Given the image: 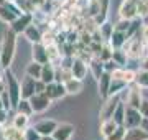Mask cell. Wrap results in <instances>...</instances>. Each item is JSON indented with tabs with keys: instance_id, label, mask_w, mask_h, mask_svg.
<instances>
[{
	"instance_id": "cell-43",
	"label": "cell",
	"mask_w": 148,
	"mask_h": 140,
	"mask_svg": "<svg viewBox=\"0 0 148 140\" xmlns=\"http://www.w3.org/2000/svg\"><path fill=\"white\" fill-rule=\"evenodd\" d=\"M140 127H142L143 130H147V132H148V119L147 117L142 119V124H140Z\"/></svg>"
},
{
	"instance_id": "cell-1",
	"label": "cell",
	"mask_w": 148,
	"mask_h": 140,
	"mask_svg": "<svg viewBox=\"0 0 148 140\" xmlns=\"http://www.w3.org/2000/svg\"><path fill=\"white\" fill-rule=\"evenodd\" d=\"M16 53V33L12 28H7L0 43V63L3 68H10Z\"/></svg>"
},
{
	"instance_id": "cell-32",
	"label": "cell",
	"mask_w": 148,
	"mask_h": 140,
	"mask_svg": "<svg viewBox=\"0 0 148 140\" xmlns=\"http://www.w3.org/2000/svg\"><path fill=\"white\" fill-rule=\"evenodd\" d=\"M99 32H101L102 38H106V40H109V38L112 36V32H114V25H110V23L104 22L102 25H99Z\"/></svg>"
},
{
	"instance_id": "cell-17",
	"label": "cell",
	"mask_w": 148,
	"mask_h": 140,
	"mask_svg": "<svg viewBox=\"0 0 148 140\" xmlns=\"http://www.w3.org/2000/svg\"><path fill=\"white\" fill-rule=\"evenodd\" d=\"M23 35H25V38H27L28 41L32 45H35V43H41V36H43V33L40 32V28L36 27V25H30V27L23 32Z\"/></svg>"
},
{
	"instance_id": "cell-9",
	"label": "cell",
	"mask_w": 148,
	"mask_h": 140,
	"mask_svg": "<svg viewBox=\"0 0 148 140\" xmlns=\"http://www.w3.org/2000/svg\"><path fill=\"white\" fill-rule=\"evenodd\" d=\"M33 127L40 132V135H41V137H46V135H53L54 129L58 127V122H56L54 119H43V120L36 122Z\"/></svg>"
},
{
	"instance_id": "cell-14",
	"label": "cell",
	"mask_w": 148,
	"mask_h": 140,
	"mask_svg": "<svg viewBox=\"0 0 148 140\" xmlns=\"http://www.w3.org/2000/svg\"><path fill=\"white\" fill-rule=\"evenodd\" d=\"M32 58L33 61H36V63H48L49 59H48V53H46V46L43 43H35L32 46Z\"/></svg>"
},
{
	"instance_id": "cell-11",
	"label": "cell",
	"mask_w": 148,
	"mask_h": 140,
	"mask_svg": "<svg viewBox=\"0 0 148 140\" xmlns=\"http://www.w3.org/2000/svg\"><path fill=\"white\" fill-rule=\"evenodd\" d=\"M137 3L138 0H123L120 7V18H125V20L137 18Z\"/></svg>"
},
{
	"instance_id": "cell-28",
	"label": "cell",
	"mask_w": 148,
	"mask_h": 140,
	"mask_svg": "<svg viewBox=\"0 0 148 140\" xmlns=\"http://www.w3.org/2000/svg\"><path fill=\"white\" fill-rule=\"evenodd\" d=\"M112 119L115 120L119 125H123V122H125V104L120 101V104L117 106L115 112H114V115H112Z\"/></svg>"
},
{
	"instance_id": "cell-24",
	"label": "cell",
	"mask_w": 148,
	"mask_h": 140,
	"mask_svg": "<svg viewBox=\"0 0 148 140\" xmlns=\"http://www.w3.org/2000/svg\"><path fill=\"white\" fill-rule=\"evenodd\" d=\"M41 69H43V65H41V63L32 61V63L27 66V74L32 76V78H35V79H40V78H41Z\"/></svg>"
},
{
	"instance_id": "cell-21",
	"label": "cell",
	"mask_w": 148,
	"mask_h": 140,
	"mask_svg": "<svg viewBox=\"0 0 148 140\" xmlns=\"http://www.w3.org/2000/svg\"><path fill=\"white\" fill-rule=\"evenodd\" d=\"M12 125L18 130H25L27 127H30V115L27 114H21V112H16L13 120H12Z\"/></svg>"
},
{
	"instance_id": "cell-50",
	"label": "cell",
	"mask_w": 148,
	"mask_h": 140,
	"mask_svg": "<svg viewBox=\"0 0 148 140\" xmlns=\"http://www.w3.org/2000/svg\"><path fill=\"white\" fill-rule=\"evenodd\" d=\"M7 2H16V0H7Z\"/></svg>"
},
{
	"instance_id": "cell-47",
	"label": "cell",
	"mask_w": 148,
	"mask_h": 140,
	"mask_svg": "<svg viewBox=\"0 0 148 140\" xmlns=\"http://www.w3.org/2000/svg\"><path fill=\"white\" fill-rule=\"evenodd\" d=\"M0 140H8V139H5V137H3V135L0 134Z\"/></svg>"
},
{
	"instance_id": "cell-12",
	"label": "cell",
	"mask_w": 148,
	"mask_h": 140,
	"mask_svg": "<svg viewBox=\"0 0 148 140\" xmlns=\"http://www.w3.org/2000/svg\"><path fill=\"white\" fill-rule=\"evenodd\" d=\"M35 82H36L35 78L25 74V78H23L21 82H20V91H21V97H23V99H30V97L35 94Z\"/></svg>"
},
{
	"instance_id": "cell-30",
	"label": "cell",
	"mask_w": 148,
	"mask_h": 140,
	"mask_svg": "<svg viewBox=\"0 0 148 140\" xmlns=\"http://www.w3.org/2000/svg\"><path fill=\"white\" fill-rule=\"evenodd\" d=\"M135 84H138L140 87H148V71L140 69L138 73H135Z\"/></svg>"
},
{
	"instance_id": "cell-39",
	"label": "cell",
	"mask_w": 148,
	"mask_h": 140,
	"mask_svg": "<svg viewBox=\"0 0 148 140\" xmlns=\"http://www.w3.org/2000/svg\"><path fill=\"white\" fill-rule=\"evenodd\" d=\"M45 89H46V82H43L41 79H36V82H35V92H45Z\"/></svg>"
},
{
	"instance_id": "cell-37",
	"label": "cell",
	"mask_w": 148,
	"mask_h": 140,
	"mask_svg": "<svg viewBox=\"0 0 148 140\" xmlns=\"http://www.w3.org/2000/svg\"><path fill=\"white\" fill-rule=\"evenodd\" d=\"M128 27H130V20H125V18H122L120 22H119V23L115 25V27H114V30H119V32L127 33Z\"/></svg>"
},
{
	"instance_id": "cell-20",
	"label": "cell",
	"mask_w": 148,
	"mask_h": 140,
	"mask_svg": "<svg viewBox=\"0 0 148 140\" xmlns=\"http://www.w3.org/2000/svg\"><path fill=\"white\" fill-rule=\"evenodd\" d=\"M125 41H127V35L123 32H119V30H114V32H112V36L109 38V43H110V46L114 49L122 48V46L125 45Z\"/></svg>"
},
{
	"instance_id": "cell-2",
	"label": "cell",
	"mask_w": 148,
	"mask_h": 140,
	"mask_svg": "<svg viewBox=\"0 0 148 140\" xmlns=\"http://www.w3.org/2000/svg\"><path fill=\"white\" fill-rule=\"evenodd\" d=\"M3 81H5V91L10 97V102H12V107L15 109L18 101L21 99V91H20V81L15 78V74L12 73L8 68H5L3 71Z\"/></svg>"
},
{
	"instance_id": "cell-5",
	"label": "cell",
	"mask_w": 148,
	"mask_h": 140,
	"mask_svg": "<svg viewBox=\"0 0 148 140\" xmlns=\"http://www.w3.org/2000/svg\"><path fill=\"white\" fill-rule=\"evenodd\" d=\"M32 23H33V15L32 13H28V12H23L21 15H18L15 20L10 23V28L16 33V35H20V33L25 32Z\"/></svg>"
},
{
	"instance_id": "cell-4",
	"label": "cell",
	"mask_w": 148,
	"mask_h": 140,
	"mask_svg": "<svg viewBox=\"0 0 148 140\" xmlns=\"http://www.w3.org/2000/svg\"><path fill=\"white\" fill-rule=\"evenodd\" d=\"M30 104H32L33 114H41L45 110H48V107L51 106V99L45 92H35L30 97Z\"/></svg>"
},
{
	"instance_id": "cell-10",
	"label": "cell",
	"mask_w": 148,
	"mask_h": 140,
	"mask_svg": "<svg viewBox=\"0 0 148 140\" xmlns=\"http://www.w3.org/2000/svg\"><path fill=\"white\" fill-rule=\"evenodd\" d=\"M73 134H74V125L68 124V122H61V124H58V127L54 129L53 137L56 140H71Z\"/></svg>"
},
{
	"instance_id": "cell-31",
	"label": "cell",
	"mask_w": 148,
	"mask_h": 140,
	"mask_svg": "<svg viewBox=\"0 0 148 140\" xmlns=\"http://www.w3.org/2000/svg\"><path fill=\"white\" fill-rule=\"evenodd\" d=\"M125 125H119L114 132H112L109 137H106V140H123V137H125Z\"/></svg>"
},
{
	"instance_id": "cell-6",
	"label": "cell",
	"mask_w": 148,
	"mask_h": 140,
	"mask_svg": "<svg viewBox=\"0 0 148 140\" xmlns=\"http://www.w3.org/2000/svg\"><path fill=\"white\" fill-rule=\"evenodd\" d=\"M142 112H140V109H133L130 106H125V129H132V127H140L142 124Z\"/></svg>"
},
{
	"instance_id": "cell-38",
	"label": "cell",
	"mask_w": 148,
	"mask_h": 140,
	"mask_svg": "<svg viewBox=\"0 0 148 140\" xmlns=\"http://www.w3.org/2000/svg\"><path fill=\"white\" fill-rule=\"evenodd\" d=\"M115 68H119V65H117L114 59H107V61H104V69L107 71V73H112V71L115 69Z\"/></svg>"
},
{
	"instance_id": "cell-35",
	"label": "cell",
	"mask_w": 148,
	"mask_h": 140,
	"mask_svg": "<svg viewBox=\"0 0 148 140\" xmlns=\"http://www.w3.org/2000/svg\"><path fill=\"white\" fill-rule=\"evenodd\" d=\"M41 43L46 46V45H51V43H56V38H54L53 32H45L41 36Z\"/></svg>"
},
{
	"instance_id": "cell-40",
	"label": "cell",
	"mask_w": 148,
	"mask_h": 140,
	"mask_svg": "<svg viewBox=\"0 0 148 140\" xmlns=\"http://www.w3.org/2000/svg\"><path fill=\"white\" fill-rule=\"evenodd\" d=\"M140 112H142L143 117L148 119V99H143L142 101V106H140Z\"/></svg>"
},
{
	"instance_id": "cell-7",
	"label": "cell",
	"mask_w": 148,
	"mask_h": 140,
	"mask_svg": "<svg viewBox=\"0 0 148 140\" xmlns=\"http://www.w3.org/2000/svg\"><path fill=\"white\" fill-rule=\"evenodd\" d=\"M142 91H140V86L133 82V86H130V89L127 91V104L125 106H130L133 109H140L142 106Z\"/></svg>"
},
{
	"instance_id": "cell-41",
	"label": "cell",
	"mask_w": 148,
	"mask_h": 140,
	"mask_svg": "<svg viewBox=\"0 0 148 140\" xmlns=\"http://www.w3.org/2000/svg\"><path fill=\"white\" fill-rule=\"evenodd\" d=\"M77 40H79V33H69L68 35V40H66V43H71V45H74V43H77Z\"/></svg>"
},
{
	"instance_id": "cell-26",
	"label": "cell",
	"mask_w": 148,
	"mask_h": 140,
	"mask_svg": "<svg viewBox=\"0 0 148 140\" xmlns=\"http://www.w3.org/2000/svg\"><path fill=\"white\" fill-rule=\"evenodd\" d=\"M59 46L56 43H51V45H46V53H48V59H49V63H53L56 59L61 58V51H59Z\"/></svg>"
},
{
	"instance_id": "cell-42",
	"label": "cell",
	"mask_w": 148,
	"mask_h": 140,
	"mask_svg": "<svg viewBox=\"0 0 148 140\" xmlns=\"http://www.w3.org/2000/svg\"><path fill=\"white\" fill-rule=\"evenodd\" d=\"M7 112L8 110H5L3 107H0V127H3L7 124Z\"/></svg>"
},
{
	"instance_id": "cell-13",
	"label": "cell",
	"mask_w": 148,
	"mask_h": 140,
	"mask_svg": "<svg viewBox=\"0 0 148 140\" xmlns=\"http://www.w3.org/2000/svg\"><path fill=\"white\" fill-rule=\"evenodd\" d=\"M71 74L73 78H77V79H84L86 74H87V63L84 59L76 58L73 59V65H71Z\"/></svg>"
},
{
	"instance_id": "cell-46",
	"label": "cell",
	"mask_w": 148,
	"mask_h": 140,
	"mask_svg": "<svg viewBox=\"0 0 148 140\" xmlns=\"http://www.w3.org/2000/svg\"><path fill=\"white\" fill-rule=\"evenodd\" d=\"M41 140H56L53 135H46V137H41Z\"/></svg>"
},
{
	"instance_id": "cell-34",
	"label": "cell",
	"mask_w": 148,
	"mask_h": 140,
	"mask_svg": "<svg viewBox=\"0 0 148 140\" xmlns=\"http://www.w3.org/2000/svg\"><path fill=\"white\" fill-rule=\"evenodd\" d=\"M122 81L128 84H133L135 82V71H130V69H123V76H122Z\"/></svg>"
},
{
	"instance_id": "cell-18",
	"label": "cell",
	"mask_w": 148,
	"mask_h": 140,
	"mask_svg": "<svg viewBox=\"0 0 148 140\" xmlns=\"http://www.w3.org/2000/svg\"><path fill=\"white\" fill-rule=\"evenodd\" d=\"M63 84L68 94H79L82 91V79H77V78H69Z\"/></svg>"
},
{
	"instance_id": "cell-15",
	"label": "cell",
	"mask_w": 148,
	"mask_h": 140,
	"mask_svg": "<svg viewBox=\"0 0 148 140\" xmlns=\"http://www.w3.org/2000/svg\"><path fill=\"white\" fill-rule=\"evenodd\" d=\"M99 81V94H101L102 99H107L109 97V87H110V81H112V76L110 73L104 71L102 76L97 79Z\"/></svg>"
},
{
	"instance_id": "cell-27",
	"label": "cell",
	"mask_w": 148,
	"mask_h": 140,
	"mask_svg": "<svg viewBox=\"0 0 148 140\" xmlns=\"http://www.w3.org/2000/svg\"><path fill=\"white\" fill-rule=\"evenodd\" d=\"M16 112H21V114H27V115H32L33 114V109H32V104H30V99H23L21 97L18 104H16Z\"/></svg>"
},
{
	"instance_id": "cell-25",
	"label": "cell",
	"mask_w": 148,
	"mask_h": 140,
	"mask_svg": "<svg viewBox=\"0 0 148 140\" xmlns=\"http://www.w3.org/2000/svg\"><path fill=\"white\" fill-rule=\"evenodd\" d=\"M125 87H127V82L125 81H122V79H114V78H112L110 87H109V96H112V94H120Z\"/></svg>"
},
{
	"instance_id": "cell-23",
	"label": "cell",
	"mask_w": 148,
	"mask_h": 140,
	"mask_svg": "<svg viewBox=\"0 0 148 140\" xmlns=\"http://www.w3.org/2000/svg\"><path fill=\"white\" fill-rule=\"evenodd\" d=\"M119 127V124H117L114 119H107V120H102L101 122V135L106 139V137H109V135L114 132V130Z\"/></svg>"
},
{
	"instance_id": "cell-19",
	"label": "cell",
	"mask_w": 148,
	"mask_h": 140,
	"mask_svg": "<svg viewBox=\"0 0 148 140\" xmlns=\"http://www.w3.org/2000/svg\"><path fill=\"white\" fill-rule=\"evenodd\" d=\"M87 65H89V69H90V73H92V76H94L95 79H99L102 76V73L106 71L104 69V61H102L99 56H94Z\"/></svg>"
},
{
	"instance_id": "cell-44",
	"label": "cell",
	"mask_w": 148,
	"mask_h": 140,
	"mask_svg": "<svg viewBox=\"0 0 148 140\" xmlns=\"http://www.w3.org/2000/svg\"><path fill=\"white\" fill-rule=\"evenodd\" d=\"M142 69L148 71V56H145V58L142 59Z\"/></svg>"
},
{
	"instance_id": "cell-36",
	"label": "cell",
	"mask_w": 148,
	"mask_h": 140,
	"mask_svg": "<svg viewBox=\"0 0 148 140\" xmlns=\"http://www.w3.org/2000/svg\"><path fill=\"white\" fill-rule=\"evenodd\" d=\"M112 51H114V48H112L110 45H109V46H104V48H102V51L99 53V58H101L102 61L110 59V58H112Z\"/></svg>"
},
{
	"instance_id": "cell-33",
	"label": "cell",
	"mask_w": 148,
	"mask_h": 140,
	"mask_svg": "<svg viewBox=\"0 0 148 140\" xmlns=\"http://www.w3.org/2000/svg\"><path fill=\"white\" fill-rule=\"evenodd\" d=\"M23 132H25V140H41V135L35 127H27Z\"/></svg>"
},
{
	"instance_id": "cell-49",
	"label": "cell",
	"mask_w": 148,
	"mask_h": 140,
	"mask_svg": "<svg viewBox=\"0 0 148 140\" xmlns=\"http://www.w3.org/2000/svg\"><path fill=\"white\" fill-rule=\"evenodd\" d=\"M16 140H25V137H21V139H16Z\"/></svg>"
},
{
	"instance_id": "cell-45",
	"label": "cell",
	"mask_w": 148,
	"mask_h": 140,
	"mask_svg": "<svg viewBox=\"0 0 148 140\" xmlns=\"http://www.w3.org/2000/svg\"><path fill=\"white\" fill-rule=\"evenodd\" d=\"M5 92V81H3V78H0V96Z\"/></svg>"
},
{
	"instance_id": "cell-3",
	"label": "cell",
	"mask_w": 148,
	"mask_h": 140,
	"mask_svg": "<svg viewBox=\"0 0 148 140\" xmlns=\"http://www.w3.org/2000/svg\"><path fill=\"white\" fill-rule=\"evenodd\" d=\"M119 104H120V94H112L107 99H104V106H102L101 114H99L101 122L102 120H107V119H112V115H114Z\"/></svg>"
},
{
	"instance_id": "cell-48",
	"label": "cell",
	"mask_w": 148,
	"mask_h": 140,
	"mask_svg": "<svg viewBox=\"0 0 148 140\" xmlns=\"http://www.w3.org/2000/svg\"><path fill=\"white\" fill-rule=\"evenodd\" d=\"M145 22H147V27H148V18H145Z\"/></svg>"
},
{
	"instance_id": "cell-29",
	"label": "cell",
	"mask_w": 148,
	"mask_h": 140,
	"mask_svg": "<svg viewBox=\"0 0 148 140\" xmlns=\"http://www.w3.org/2000/svg\"><path fill=\"white\" fill-rule=\"evenodd\" d=\"M127 53H125V49L123 48H117L112 51V59L115 61L117 65H125V61H127Z\"/></svg>"
},
{
	"instance_id": "cell-22",
	"label": "cell",
	"mask_w": 148,
	"mask_h": 140,
	"mask_svg": "<svg viewBox=\"0 0 148 140\" xmlns=\"http://www.w3.org/2000/svg\"><path fill=\"white\" fill-rule=\"evenodd\" d=\"M54 69H56V68L53 66V63H49V61H48V63H45V65H43L41 78H40V79H41L43 82H46V84L53 82L54 81Z\"/></svg>"
},
{
	"instance_id": "cell-8",
	"label": "cell",
	"mask_w": 148,
	"mask_h": 140,
	"mask_svg": "<svg viewBox=\"0 0 148 140\" xmlns=\"http://www.w3.org/2000/svg\"><path fill=\"white\" fill-rule=\"evenodd\" d=\"M45 94H46L51 101H56V99H63L68 92L64 89V84L63 82H49L46 84V89H45Z\"/></svg>"
},
{
	"instance_id": "cell-16",
	"label": "cell",
	"mask_w": 148,
	"mask_h": 140,
	"mask_svg": "<svg viewBox=\"0 0 148 140\" xmlns=\"http://www.w3.org/2000/svg\"><path fill=\"white\" fill-rule=\"evenodd\" d=\"M123 140H148V132L143 130L142 127H132L125 130Z\"/></svg>"
}]
</instances>
